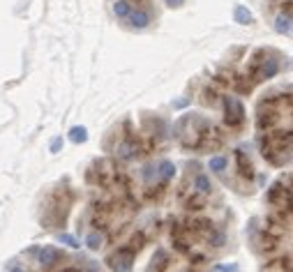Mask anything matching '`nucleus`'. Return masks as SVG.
Returning a JSON list of instances; mask_svg holds the SVG:
<instances>
[{
  "label": "nucleus",
  "instance_id": "nucleus-1",
  "mask_svg": "<svg viewBox=\"0 0 293 272\" xmlns=\"http://www.w3.org/2000/svg\"><path fill=\"white\" fill-rule=\"evenodd\" d=\"M176 139L182 143V148L215 150L224 143V134L198 115H182L176 122Z\"/></svg>",
  "mask_w": 293,
  "mask_h": 272
},
{
  "label": "nucleus",
  "instance_id": "nucleus-2",
  "mask_svg": "<svg viewBox=\"0 0 293 272\" xmlns=\"http://www.w3.org/2000/svg\"><path fill=\"white\" fill-rule=\"evenodd\" d=\"M261 155L268 159L272 166H284L291 159V129H284V132H270L264 134L261 139Z\"/></svg>",
  "mask_w": 293,
  "mask_h": 272
},
{
  "label": "nucleus",
  "instance_id": "nucleus-3",
  "mask_svg": "<svg viewBox=\"0 0 293 272\" xmlns=\"http://www.w3.org/2000/svg\"><path fill=\"white\" fill-rule=\"evenodd\" d=\"M144 240H146V236L138 233V236H134L132 240L127 242L125 247H120L118 252H114L106 261L108 268L114 272H130L132 270V263H134V256L138 254V249L144 247Z\"/></svg>",
  "mask_w": 293,
  "mask_h": 272
},
{
  "label": "nucleus",
  "instance_id": "nucleus-4",
  "mask_svg": "<svg viewBox=\"0 0 293 272\" xmlns=\"http://www.w3.org/2000/svg\"><path fill=\"white\" fill-rule=\"evenodd\" d=\"M277 72H280V62H277L275 58H268L266 51H256L254 58H252V62H250V67H247V76H250L254 83L266 81V79H272Z\"/></svg>",
  "mask_w": 293,
  "mask_h": 272
},
{
  "label": "nucleus",
  "instance_id": "nucleus-5",
  "mask_svg": "<svg viewBox=\"0 0 293 272\" xmlns=\"http://www.w3.org/2000/svg\"><path fill=\"white\" fill-rule=\"evenodd\" d=\"M62 192H65V189H62ZM62 192H56L54 196H51V208H46V212H44L42 224L46 226V229H51V226L65 224L67 210H70V206H72L74 194H67L65 201H62Z\"/></svg>",
  "mask_w": 293,
  "mask_h": 272
},
{
  "label": "nucleus",
  "instance_id": "nucleus-6",
  "mask_svg": "<svg viewBox=\"0 0 293 272\" xmlns=\"http://www.w3.org/2000/svg\"><path fill=\"white\" fill-rule=\"evenodd\" d=\"M268 203L277 208L280 212L291 215V176L277 180L272 187L268 189Z\"/></svg>",
  "mask_w": 293,
  "mask_h": 272
},
{
  "label": "nucleus",
  "instance_id": "nucleus-7",
  "mask_svg": "<svg viewBox=\"0 0 293 272\" xmlns=\"http://www.w3.org/2000/svg\"><path fill=\"white\" fill-rule=\"evenodd\" d=\"M222 104H224V122L228 127H240L245 122V106L238 97L224 95L222 97Z\"/></svg>",
  "mask_w": 293,
  "mask_h": 272
},
{
  "label": "nucleus",
  "instance_id": "nucleus-8",
  "mask_svg": "<svg viewBox=\"0 0 293 272\" xmlns=\"http://www.w3.org/2000/svg\"><path fill=\"white\" fill-rule=\"evenodd\" d=\"M30 254L35 256L37 263H42L44 268L56 266V263L62 259V254H60L56 247H32V249H30Z\"/></svg>",
  "mask_w": 293,
  "mask_h": 272
},
{
  "label": "nucleus",
  "instance_id": "nucleus-9",
  "mask_svg": "<svg viewBox=\"0 0 293 272\" xmlns=\"http://www.w3.org/2000/svg\"><path fill=\"white\" fill-rule=\"evenodd\" d=\"M236 164H238V171L242 178H247V180L254 178V166H252L250 157H247L242 150H236Z\"/></svg>",
  "mask_w": 293,
  "mask_h": 272
},
{
  "label": "nucleus",
  "instance_id": "nucleus-10",
  "mask_svg": "<svg viewBox=\"0 0 293 272\" xmlns=\"http://www.w3.org/2000/svg\"><path fill=\"white\" fill-rule=\"evenodd\" d=\"M127 21H130V25L132 28H146V25L150 23V14L148 12H141V9H132V12L127 14Z\"/></svg>",
  "mask_w": 293,
  "mask_h": 272
},
{
  "label": "nucleus",
  "instance_id": "nucleus-11",
  "mask_svg": "<svg viewBox=\"0 0 293 272\" xmlns=\"http://www.w3.org/2000/svg\"><path fill=\"white\" fill-rule=\"evenodd\" d=\"M118 155L120 157H136L138 155V143L136 141H125L118 145Z\"/></svg>",
  "mask_w": 293,
  "mask_h": 272
},
{
  "label": "nucleus",
  "instance_id": "nucleus-12",
  "mask_svg": "<svg viewBox=\"0 0 293 272\" xmlns=\"http://www.w3.org/2000/svg\"><path fill=\"white\" fill-rule=\"evenodd\" d=\"M114 12L118 18H127V14L132 12V5H130L127 0H118V2L114 5Z\"/></svg>",
  "mask_w": 293,
  "mask_h": 272
},
{
  "label": "nucleus",
  "instance_id": "nucleus-13",
  "mask_svg": "<svg viewBox=\"0 0 293 272\" xmlns=\"http://www.w3.org/2000/svg\"><path fill=\"white\" fill-rule=\"evenodd\" d=\"M234 16H236V21H238V23H242V25H250L252 21H254V18H252V14L247 12L245 7H236Z\"/></svg>",
  "mask_w": 293,
  "mask_h": 272
},
{
  "label": "nucleus",
  "instance_id": "nucleus-14",
  "mask_svg": "<svg viewBox=\"0 0 293 272\" xmlns=\"http://www.w3.org/2000/svg\"><path fill=\"white\" fill-rule=\"evenodd\" d=\"M194 187H196L198 194H210L212 185H210V180L206 176H196V180H194Z\"/></svg>",
  "mask_w": 293,
  "mask_h": 272
},
{
  "label": "nucleus",
  "instance_id": "nucleus-15",
  "mask_svg": "<svg viewBox=\"0 0 293 272\" xmlns=\"http://www.w3.org/2000/svg\"><path fill=\"white\" fill-rule=\"evenodd\" d=\"M160 176L164 178V182L171 180V178L176 176V166H174L171 162H162V164H160Z\"/></svg>",
  "mask_w": 293,
  "mask_h": 272
},
{
  "label": "nucleus",
  "instance_id": "nucleus-16",
  "mask_svg": "<svg viewBox=\"0 0 293 272\" xmlns=\"http://www.w3.org/2000/svg\"><path fill=\"white\" fill-rule=\"evenodd\" d=\"M208 169L212 171V173H222V171L226 169V157H212L208 162Z\"/></svg>",
  "mask_w": 293,
  "mask_h": 272
},
{
  "label": "nucleus",
  "instance_id": "nucleus-17",
  "mask_svg": "<svg viewBox=\"0 0 293 272\" xmlns=\"http://www.w3.org/2000/svg\"><path fill=\"white\" fill-rule=\"evenodd\" d=\"M70 139H72L74 143H84V141L88 139V132H86V127H72L70 129Z\"/></svg>",
  "mask_w": 293,
  "mask_h": 272
},
{
  "label": "nucleus",
  "instance_id": "nucleus-18",
  "mask_svg": "<svg viewBox=\"0 0 293 272\" xmlns=\"http://www.w3.org/2000/svg\"><path fill=\"white\" fill-rule=\"evenodd\" d=\"M288 23H291V16H288V14H286V16H277V25H275V28L280 32H286V35H288V32H291V25H288Z\"/></svg>",
  "mask_w": 293,
  "mask_h": 272
},
{
  "label": "nucleus",
  "instance_id": "nucleus-19",
  "mask_svg": "<svg viewBox=\"0 0 293 272\" xmlns=\"http://www.w3.org/2000/svg\"><path fill=\"white\" fill-rule=\"evenodd\" d=\"M102 240H104V238L100 236V233H90L86 242H88V247H90V249H100V247H102Z\"/></svg>",
  "mask_w": 293,
  "mask_h": 272
},
{
  "label": "nucleus",
  "instance_id": "nucleus-20",
  "mask_svg": "<svg viewBox=\"0 0 293 272\" xmlns=\"http://www.w3.org/2000/svg\"><path fill=\"white\" fill-rule=\"evenodd\" d=\"M58 240L62 242V245H67V247H74V249H76V247H81L76 238H74V236H67V233H60V236H58Z\"/></svg>",
  "mask_w": 293,
  "mask_h": 272
},
{
  "label": "nucleus",
  "instance_id": "nucleus-21",
  "mask_svg": "<svg viewBox=\"0 0 293 272\" xmlns=\"http://www.w3.org/2000/svg\"><path fill=\"white\" fill-rule=\"evenodd\" d=\"M204 102L206 104H215L217 102V90L215 88H206L204 90Z\"/></svg>",
  "mask_w": 293,
  "mask_h": 272
},
{
  "label": "nucleus",
  "instance_id": "nucleus-22",
  "mask_svg": "<svg viewBox=\"0 0 293 272\" xmlns=\"http://www.w3.org/2000/svg\"><path fill=\"white\" fill-rule=\"evenodd\" d=\"M7 270H10V272H30V270H24V268L18 266L16 261H10V266H7Z\"/></svg>",
  "mask_w": 293,
  "mask_h": 272
},
{
  "label": "nucleus",
  "instance_id": "nucleus-23",
  "mask_svg": "<svg viewBox=\"0 0 293 272\" xmlns=\"http://www.w3.org/2000/svg\"><path fill=\"white\" fill-rule=\"evenodd\" d=\"M164 2H166L168 7H180L182 2H185V0H164Z\"/></svg>",
  "mask_w": 293,
  "mask_h": 272
},
{
  "label": "nucleus",
  "instance_id": "nucleus-24",
  "mask_svg": "<svg viewBox=\"0 0 293 272\" xmlns=\"http://www.w3.org/2000/svg\"><path fill=\"white\" fill-rule=\"evenodd\" d=\"M220 270H224V272H236L238 268H236V266H220Z\"/></svg>",
  "mask_w": 293,
  "mask_h": 272
},
{
  "label": "nucleus",
  "instance_id": "nucleus-25",
  "mask_svg": "<svg viewBox=\"0 0 293 272\" xmlns=\"http://www.w3.org/2000/svg\"><path fill=\"white\" fill-rule=\"evenodd\" d=\"M60 145H62V141H60V139H56L54 143H51V150L56 152V150H58V148H60Z\"/></svg>",
  "mask_w": 293,
  "mask_h": 272
},
{
  "label": "nucleus",
  "instance_id": "nucleus-26",
  "mask_svg": "<svg viewBox=\"0 0 293 272\" xmlns=\"http://www.w3.org/2000/svg\"><path fill=\"white\" fill-rule=\"evenodd\" d=\"M62 272H81V270H78V268H65Z\"/></svg>",
  "mask_w": 293,
  "mask_h": 272
}]
</instances>
